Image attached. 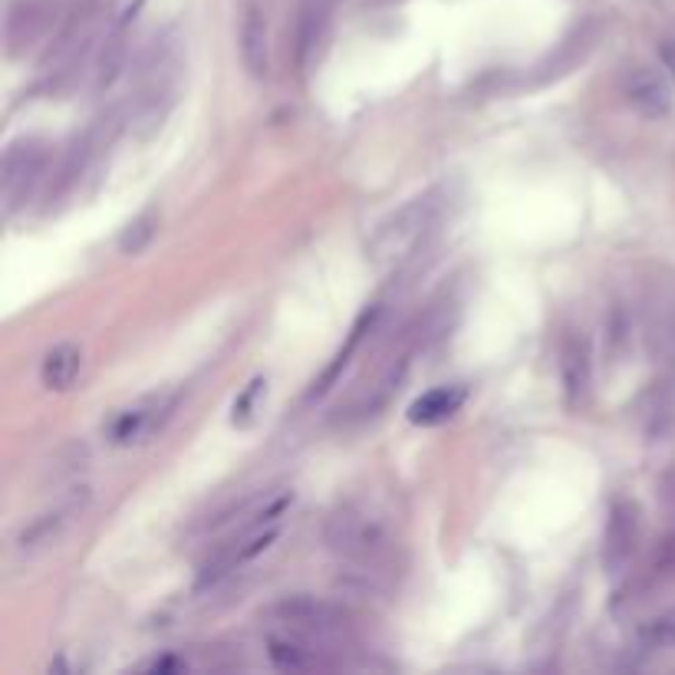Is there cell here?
Instances as JSON below:
<instances>
[{
	"instance_id": "6da1fadb",
	"label": "cell",
	"mask_w": 675,
	"mask_h": 675,
	"mask_svg": "<svg viewBox=\"0 0 675 675\" xmlns=\"http://www.w3.org/2000/svg\"><path fill=\"white\" fill-rule=\"evenodd\" d=\"M327 547L353 567V576L363 590L379 586L382 576L392 570L396 550L386 527L359 507H340L330 514L323 527Z\"/></svg>"
},
{
	"instance_id": "7a4b0ae2",
	"label": "cell",
	"mask_w": 675,
	"mask_h": 675,
	"mask_svg": "<svg viewBox=\"0 0 675 675\" xmlns=\"http://www.w3.org/2000/svg\"><path fill=\"white\" fill-rule=\"evenodd\" d=\"M442 215V192H425L419 198H412L409 205H402L399 211H392L376 234L369 238V261L376 267H396L405 258H412L419 251V244L432 234V228L438 225Z\"/></svg>"
},
{
	"instance_id": "3957f363",
	"label": "cell",
	"mask_w": 675,
	"mask_h": 675,
	"mask_svg": "<svg viewBox=\"0 0 675 675\" xmlns=\"http://www.w3.org/2000/svg\"><path fill=\"white\" fill-rule=\"evenodd\" d=\"M271 619H277L281 626L307 636V639H320V636H333L343 632L350 622V609L343 603L323 599V596H310V593H297V596H281L271 609Z\"/></svg>"
},
{
	"instance_id": "277c9868",
	"label": "cell",
	"mask_w": 675,
	"mask_h": 675,
	"mask_svg": "<svg viewBox=\"0 0 675 675\" xmlns=\"http://www.w3.org/2000/svg\"><path fill=\"white\" fill-rule=\"evenodd\" d=\"M50 152L41 139H18L8 156H4V182H0V192H4V208L8 215H14L41 185L44 172H47Z\"/></svg>"
},
{
	"instance_id": "5b68a950",
	"label": "cell",
	"mask_w": 675,
	"mask_h": 675,
	"mask_svg": "<svg viewBox=\"0 0 675 675\" xmlns=\"http://www.w3.org/2000/svg\"><path fill=\"white\" fill-rule=\"evenodd\" d=\"M636 540H639V507L619 497L613 501L603 527V570L619 576L636 553Z\"/></svg>"
},
{
	"instance_id": "8992f818",
	"label": "cell",
	"mask_w": 675,
	"mask_h": 675,
	"mask_svg": "<svg viewBox=\"0 0 675 675\" xmlns=\"http://www.w3.org/2000/svg\"><path fill=\"white\" fill-rule=\"evenodd\" d=\"M54 0H14L11 14H8V44H11V57H21L24 50H31L54 24Z\"/></svg>"
},
{
	"instance_id": "52a82bcc",
	"label": "cell",
	"mask_w": 675,
	"mask_h": 675,
	"mask_svg": "<svg viewBox=\"0 0 675 675\" xmlns=\"http://www.w3.org/2000/svg\"><path fill=\"white\" fill-rule=\"evenodd\" d=\"M172 409H175V396L172 399H152V402H142L136 409H126L113 419L110 425V438L116 445H136V442H146L152 438L156 432H162V425L172 419Z\"/></svg>"
},
{
	"instance_id": "ba28073f",
	"label": "cell",
	"mask_w": 675,
	"mask_h": 675,
	"mask_svg": "<svg viewBox=\"0 0 675 675\" xmlns=\"http://www.w3.org/2000/svg\"><path fill=\"white\" fill-rule=\"evenodd\" d=\"M238 47H241V64L251 80H267L271 77V44H267V18L264 11L248 0L241 8V31H238Z\"/></svg>"
},
{
	"instance_id": "9c48e42d",
	"label": "cell",
	"mask_w": 675,
	"mask_h": 675,
	"mask_svg": "<svg viewBox=\"0 0 675 675\" xmlns=\"http://www.w3.org/2000/svg\"><path fill=\"white\" fill-rule=\"evenodd\" d=\"M622 93H626V103L645 119H665L672 113V90L662 80V73L649 67L632 70L622 83Z\"/></svg>"
},
{
	"instance_id": "30bf717a",
	"label": "cell",
	"mask_w": 675,
	"mask_h": 675,
	"mask_svg": "<svg viewBox=\"0 0 675 675\" xmlns=\"http://www.w3.org/2000/svg\"><path fill=\"white\" fill-rule=\"evenodd\" d=\"M379 313H382V307L379 304H373V307H366L359 317H356V323H353V330H350V340L343 343V350L333 356V363L320 373V379H313V386L307 389V402H313V399H323L336 382H340V376H343V369L350 366V359H353V353L363 346V340H366V333H373V327H376V320H379Z\"/></svg>"
},
{
	"instance_id": "8fae6325",
	"label": "cell",
	"mask_w": 675,
	"mask_h": 675,
	"mask_svg": "<svg viewBox=\"0 0 675 675\" xmlns=\"http://www.w3.org/2000/svg\"><path fill=\"white\" fill-rule=\"evenodd\" d=\"M468 399V389L465 386H435L428 392H422L412 405H409V422L412 425H442L448 422Z\"/></svg>"
},
{
	"instance_id": "7c38bea8",
	"label": "cell",
	"mask_w": 675,
	"mask_h": 675,
	"mask_svg": "<svg viewBox=\"0 0 675 675\" xmlns=\"http://www.w3.org/2000/svg\"><path fill=\"white\" fill-rule=\"evenodd\" d=\"M336 0H300L297 11V64L307 67L310 54L323 44Z\"/></svg>"
},
{
	"instance_id": "4fadbf2b",
	"label": "cell",
	"mask_w": 675,
	"mask_h": 675,
	"mask_svg": "<svg viewBox=\"0 0 675 675\" xmlns=\"http://www.w3.org/2000/svg\"><path fill=\"white\" fill-rule=\"evenodd\" d=\"M560 373H563V389H567V402L580 405L590 392V350L586 340L570 333L560 343Z\"/></svg>"
},
{
	"instance_id": "5bb4252c",
	"label": "cell",
	"mask_w": 675,
	"mask_h": 675,
	"mask_svg": "<svg viewBox=\"0 0 675 675\" xmlns=\"http://www.w3.org/2000/svg\"><path fill=\"white\" fill-rule=\"evenodd\" d=\"M80 507H83V497H73V501L60 504L57 511L41 514L34 524H27V527L21 530V537H18V550L31 557V553H37V550H47L50 544H57L60 534H64V527L70 524V517H73Z\"/></svg>"
},
{
	"instance_id": "9a60e30c",
	"label": "cell",
	"mask_w": 675,
	"mask_h": 675,
	"mask_svg": "<svg viewBox=\"0 0 675 675\" xmlns=\"http://www.w3.org/2000/svg\"><path fill=\"white\" fill-rule=\"evenodd\" d=\"M80 369H83V353H80V346H73V343H57V346L44 356V363H41V379H44V386H47L50 392H64V389H70V386L77 382Z\"/></svg>"
},
{
	"instance_id": "2e32d148",
	"label": "cell",
	"mask_w": 675,
	"mask_h": 675,
	"mask_svg": "<svg viewBox=\"0 0 675 675\" xmlns=\"http://www.w3.org/2000/svg\"><path fill=\"white\" fill-rule=\"evenodd\" d=\"M271 659L277 668H290V672H300V668H320V665H333L330 659L320 655V649H313L310 639H271Z\"/></svg>"
},
{
	"instance_id": "e0dca14e",
	"label": "cell",
	"mask_w": 675,
	"mask_h": 675,
	"mask_svg": "<svg viewBox=\"0 0 675 675\" xmlns=\"http://www.w3.org/2000/svg\"><path fill=\"white\" fill-rule=\"evenodd\" d=\"M649 438L652 442H665L675 435V373L662 382L659 396H655V405L649 412Z\"/></svg>"
},
{
	"instance_id": "ac0fdd59",
	"label": "cell",
	"mask_w": 675,
	"mask_h": 675,
	"mask_svg": "<svg viewBox=\"0 0 675 675\" xmlns=\"http://www.w3.org/2000/svg\"><path fill=\"white\" fill-rule=\"evenodd\" d=\"M156 231H159V215H156V211L139 215V218L119 234V251H123V254H142V251L152 244Z\"/></svg>"
},
{
	"instance_id": "d6986e66",
	"label": "cell",
	"mask_w": 675,
	"mask_h": 675,
	"mask_svg": "<svg viewBox=\"0 0 675 675\" xmlns=\"http://www.w3.org/2000/svg\"><path fill=\"white\" fill-rule=\"evenodd\" d=\"M668 580H675V530L659 544L649 570H645V586H665Z\"/></svg>"
},
{
	"instance_id": "ffe728a7",
	"label": "cell",
	"mask_w": 675,
	"mask_h": 675,
	"mask_svg": "<svg viewBox=\"0 0 675 675\" xmlns=\"http://www.w3.org/2000/svg\"><path fill=\"white\" fill-rule=\"evenodd\" d=\"M642 636H645L649 642H655V645H675V609L655 616V619L642 629Z\"/></svg>"
},
{
	"instance_id": "44dd1931",
	"label": "cell",
	"mask_w": 675,
	"mask_h": 675,
	"mask_svg": "<svg viewBox=\"0 0 675 675\" xmlns=\"http://www.w3.org/2000/svg\"><path fill=\"white\" fill-rule=\"evenodd\" d=\"M264 392V379H254L241 396H238V402H234V415H231V422L234 425H244L251 415H254V405H258V396Z\"/></svg>"
},
{
	"instance_id": "7402d4cb",
	"label": "cell",
	"mask_w": 675,
	"mask_h": 675,
	"mask_svg": "<svg viewBox=\"0 0 675 675\" xmlns=\"http://www.w3.org/2000/svg\"><path fill=\"white\" fill-rule=\"evenodd\" d=\"M659 57H662V67L668 70L672 83H675V41H665V44L659 47Z\"/></svg>"
},
{
	"instance_id": "603a6c76",
	"label": "cell",
	"mask_w": 675,
	"mask_h": 675,
	"mask_svg": "<svg viewBox=\"0 0 675 675\" xmlns=\"http://www.w3.org/2000/svg\"><path fill=\"white\" fill-rule=\"evenodd\" d=\"M149 668H152V672H165V668H182V662H179V659H156Z\"/></svg>"
}]
</instances>
